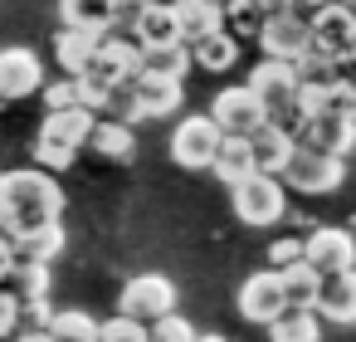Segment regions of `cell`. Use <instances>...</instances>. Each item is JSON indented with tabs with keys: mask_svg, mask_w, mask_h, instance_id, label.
I'll return each instance as SVG.
<instances>
[{
	"mask_svg": "<svg viewBox=\"0 0 356 342\" xmlns=\"http://www.w3.org/2000/svg\"><path fill=\"white\" fill-rule=\"evenodd\" d=\"M64 215V191L54 171L25 166V171H0V230L20 235L35 225H49Z\"/></svg>",
	"mask_w": 356,
	"mask_h": 342,
	"instance_id": "cell-1",
	"label": "cell"
},
{
	"mask_svg": "<svg viewBox=\"0 0 356 342\" xmlns=\"http://www.w3.org/2000/svg\"><path fill=\"white\" fill-rule=\"evenodd\" d=\"M229 201H234V215H239L244 225H273V220H283V205H288L283 176L254 166L249 176H239V181L229 186Z\"/></svg>",
	"mask_w": 356,
	"mask_h": 342,
	"instance_id": "cell-2",
	"label": "cell"
},
{
	"mask_svg": "<svg viewBox=\"0 0 356 342\" xmlns=\"http://www.w3.org/2000/svg\"><path fill=\"white\" fill-rule=\"evenodd\" d=\"M278 176H283V186H293L302 196H332L341 186V176H346V162L332 157V152H317V147H302L298 142Z\"/></svg>",
	"mask_w": 356,
	"mask_h": 342,
	"instance_id": "cell-3",
	"label": "cell"
},
{
	"mask_svg": "<svg viewBox=\"0 0 356 342\" xmlns=\"http://www.w3.org/2000/svg\"><path fill=\"white\" fill-rule=\"evenodd\" d=\"M220 137H225V132H220V123H215L210 113H191V118H181L176 132H171V162L186 166V171H210V157H215Z\"/></svg>",
	"mask_w": 356,
	"mask_h": 342,
	"instance_id": "cell-4",
	"label": "cell"
},
{
	"mask_svg": "<svg viewBox=\"0 0 356 342\" xmlns=\"http://www.w3.org/2000/svg\"><path fill=\"white\" fill-rule=\"evenodd\" d=\"M249 88H254V98L264 103V118L273 123V118H283L293 103H298V69H293V59H264V64H254V74H249Z\"/></svg>",
	"mask_w": 356,
	"mask_h": 342,
	"instance_id": "cell-5",
	"label": "cell"
},
{
	"mask_svg": "<svg viewBox=\"0 0 356 342\" xmlns=\"http://www.w3.org/2000/svg\"><path fill=\"white\" fill-rule=\"evenodd\" d=\"M137 69H142V45H137L132 35L122 40V35H113V30H108V35L98 40V49H93V59H88V69H83V74H93V79H98V84H108V88H122Z\"/></svg>",
	"mask_w": 356,
	"mask_h": 342,
	"instance_id": "cell-6",
	"label": "cell"
},
{
	"mask_svg": "<svg viewBox=\"0 0 356 342\" xmlns=\"http://www.w3.org/2000/svg\"><path fill=\"white\" fill-rule=\"evenodd\" d=\"M254 40H259V45H264V54H273V59H298V54L312 45L307 10H298V6H293V10H273Z\"/></svg>",
	"mask_w": 356,
	"mask_h": 342,
	"instance_id": "cell-7",
	"label": "cell"
},
{
	"mask_svg": "<svg viewBox=\"0 0 356 342\" xmlns=\"http://www.w3.org/2000/svg\"><path fill=\"white\" fill-rule=\"evenodd\" d=\"M127 93H132V103L142 108V118H166V113L181 108L186 79H171V74H156V69H137V74L127 79Z\"/></svg>",
	"mask_w": 356,
	"mask_h": 342,
	"instance_id": "cell-8",
	"label": "cell"
},
{
	"mask_svg": "<svg viewBox=\"0 0 356 342\" xmlns=\"http://www.w3.org/2000/svg\"><path fill=\"white\" fill-rule=\"evenodd\" d=\"M40 84H44V64L35 49H25V45L0 49V103H20V98L40 93Z\"/></svg>",
	"mask_w": 356,
	"mask_h": 342,
	"instance_id": "cell-9",
	"label": "cell"
},
{
	"mask_svg": "<svg viewBox=\"0 0 356 342\" xmlns=\"http://www.w3.org/2000/svg\"><path fill=\"white\" fill-rule=\"evenodd\" d=\"M307 25H312V45L327 49L332 59L346 54V49H356V10L341 6V0H327V6L307 10Z\"/></svg>",
	"mask_w": 356,
	"mask_h": 342,
	"instance_id": "cell-10",
	"label": "cell"
},
{
	"mask_svg": "<svg viewBox=\"0 0 356 342\" xmlns=\"http://www.w3.org/2000/svg\"><path fill=\"white\" fill-rule=\"evenodd\" d=\"M298 142L302 147H317V152H332V157H351L356 152V118L351 113H312L307 123H302V132H298Z\"/></svg>",
	"mask_w": 356,
	"mask_h": 342,
	"instance_id": "cell-11",
	"label": "cell"
},
{
	"mask_svg": "<svg viewBox=\"0 0 356 342\" xmlns=\"http://www.w3.org/2000/svg\"><path fill=\"white\" fill-rule=\"evenodd\" d=\"M118 308L132 313V318H142V322H152V318H161V313L176 308V283L166 274H137V279H127Z\"/></svg>",
	"mask_w": 356,
	"mask_h": 342,
	"instance_id": "cell-12",
	"label": "cell"
},
{
	"mask_svg": "<svg viewBox=\"0 0 356 342\" xmlns=\"http://www.w3.org/2000/svg\"><path fill=\"white\" fill-rule=\"evenodd\" d=\"M283 308H288V298H283V279H278V269L249 274V279L239 283V318H244V322H264V327H268Z\"/></svg>",
	"mask_w": 356,
	"mask_h": 342,
	"instance_id": "cell-13",
	"label": "cell"
},
{
	"mask_svg": "<svg viewBox=\"0 0 356 342\" xmlns=\"http://www.w3.org/2000/svg\"><path fill=\"white\" fill-rule=\"evenodd\" d=\"M210 118L220 123V132H244V137H249V132L264 123V103L254 98L249 84H234V88H220V93H215Z\"/></svg>",
	"mask_w": 356,
	"mask_h": 342,
	"instance_id": "cell-14",
	"label": "cell"
},
{
	"mask_svg": "<svg viewBox=\"0 0 356 342\" xmlns=\"http://www.w3.org/2000/svg\"><path fill=\"white\" fill-rule=\"evenodd\" d=\"M302 259L317 264L322 274H332V269H351V264H356V235L341 230V225H317V230L302 240Z\"/></svg>",
	"mask_w": 356,
	"mask_h": 342,
	"instance_id": "cell-15",
	"label": "cell"
},
{
	"mask_svg": "<svg viewBox=\"0 0 356 342\" xmlns=\"http://www.w3.org/2000/svg\"><path fill=\"white\" fill-rule=\"evenodd\" d=\"M322 318H332V322H356V264L351 269H332V274H322V283H317V303H312Z\"/></svg>",
	"mask_w": 356,
	"mask_h": 342,
	"instance_id": "cell-16",
	"label": "cell"
},
{
	"mask_svg": "<svg viewBox=\"0 0 356 342\" xmlns=\"http://www.w3.org/2000/svg\"><path fill=\"white\" fill-rule=\"evenodd\" d=\"M10 293L20 298V308L25 313H35L40 322L49 318V264H35V259H20V264H10Z\"/></svg>",
	"mask_w": 356,
	"mask_h": 342,
	"instance_id": "cell-17",
	"label": "cell"
},
{
	"mask_svg": "<svg viewBox=\"0 0 356 342\" xmlns=\"http://www.w3.org/2000/svg\"><path fill=\"white\" fill-rule=\"evenodd\" d=\"M127 35H132L142 49H156V45H171V40H181V30H176V15H171V0H147V6H142V15L127 25Z\"/></svg>",
	"mask_w": 356,
	"mask_h": 342,
	"instance_id": "cell-18",
	"label": "cell"
},
{
	"mask_svg": "<svg viewBox=\"0 0 356 342\" xmlns=\"http://www.w3.org/2000/svg\"><path fill=\"white\" fill-rule=\"evenodd\" d=\"M103 35H108V30H88V25H64V30L54 35V59H59V69H64V74H83Z\"/></svg>",
	"mask_w": 356,
	"mask_h": 342,
	"instance_id": "cell-19",
	"label": "cell"
},
{
	"mask_svg": "<svg viewBox=\"0 0 356 342\" xmlns=\"http://www.w3.org/2000/svg\"><path fill=\"white\" fill-rule=\"evenodd\" d=\"M239 64V40L229 30H210L200 40H191V69H205V74H225Z\"/></svg>",
	"mask_w": 356,
	"mask_h": 342,
	"instance_id": "cell-20",
	"label": "cell"
},
{
	"mask_svg": "<svg viewBox=\"0 0 356 342\" xmlns=\"http://www.w3.org/2000/svg\"><path fill=\"white\" fill-rule=\"evenodd\" d=\"M249 147H254V166H259V171H273V176H278V171H283V162L293 157L298 137H288L283 127H273V123L264 118V123H259V127L249 132Z\"/></svg>",
	"mask_w": 356,
	"mask_h": 342,
	"instance_id": "cell-21",
	"label": "cell"
},
{
	"mask_svg": "<svg viewBox=\"0 0 356 342\" xmlns=\"http://www.w3.org/2000/svg\"><path fill=\"white\" fill-rule=\"evenodd\" d=\"M171 15H176V30L181 40H200L210 30H225V15H220V0H171Z\"/></svg>",
	"mask_w": 356,
	"mask_h": 342,
	"instance_id": "cell-22",
	"label": "cell"
},
{
	"mask_svg": "<svg viewBox=\"0 0 356 342\" xmlns=\"http://www.w3.org/2000/svg\"><path fill=\"white\" fill-rule=\"evenodd\" d=\"M93 123H98V113L83 108V103H74V108H49L40 132H44V137H59V142H69V147H83L88 132H93Z\"/></svg>",
	"mask_w": 356,
	"mask_h": 342,
	"instance_id": "cell-23",
	"label": "cell"
},
{
	"mask_svg": "<svg viewBox=\"0 0 356 342\" xmlns=\"http://www.w3.org/2000/svg\"><path fill=\"white\" fill-rule=\"evenodd\" d=\"M210 171H215L225 186H234L239 176H249V171H254V147H249V137H244V132H225L220 147H215V157H210Z\"/></svg>",
	"mask_w": 356,
	"mask_h": 342,
	"instance_id": "cell-24",
	"label": "cell"
},
{
	"mask_svg": "<svg viewBox=\"0 0 356 342\" xmlns=\"http://www.w3.org/2000/svg\"><path fill=\"white\" fill-rule=\"evenodd\" d=\"M59 249H64V225H59V220H49V225H35V230H20V235H10V254H15V264H20V259L49 264Z\"/></svg>",
	"mask_w": 356,
	"mask_h": 342,
	"instance_id": "cell-25",
	"label": "cell"
},
{
	"mask_svg": "<svg viewBox=\"0 0 356 342\" xmlns=\"http://www.w3.org/2000/svg\"><path fill=\"white\" fill-rule=\"evenodd\" d=\"M88 147H93L98 157H108V162H132V157H137V132H132V123H122V118L93 123Z\"/></svg>",
	"mask_w": 356,
	"mask_h": 342,
	"instance_id": "cell-26",
	"label": "cell"
},
{
	"mask_svg": "<svg viewBox=\"0 0 356 342\" xmlns=\"http://www.w3.org/2000/svg\"><path fill=\"white\" fill-rule=\"evenodd\" d=\"M278 279H283L288 308H312V303H317V283H322V269H317V264H307V259L278 264Z\"/></svg>",
	"mask_w": 356,
	"mask_h": 342,
	"instance_id": "cell-27",
	"label": "cell"
},
{
	"mask_svg": "<svg viewBox=\"0 0 356 342\" xmlns=\"http://www.w3.org/2000/svg\"><path fill=\"white\" fill-rule=\"evenodd\" d=\"M220 15H225V30L234 40H254L268 20V10L259 6V0H220Z\"/></svg>",
	"mask_w": 356,
	"mask_h": 342,
	"instance_id": "cell-28",
	"label": "cell"
},
{
	"mask_svg": "<svg viewBox=\"0 0 356 342\" xmlns=\"http://www.w3.org/2000/svg\"><path fill=\"white\" fill-rule=\"evenodd\" d=\"M268 337L273 342H312L317 337V308H283L268 322Z\"/></svg>",
	"mask_w": 356,
	"mask_h": 342,
	"instance_id": "cell-29",
	"label": "cell"
},
{
	"mask_svg": "<svg viewBox=\"0 0 356 342\" xmlns=\"http://www.w3.org/2000/svg\"><path fill=\"white\" fill-rule=\"evenodd\" d=\"M142 69H156V74L186 79V74H191V45H186V40H171V45L142 49Z\"/></svg>",
	"mask_w": 356,
	"mask_h": 342,
	"instance_id": "cell-30",
	"label": "cell"
},
{
	"mask_svg": "<svg viewBox=\"0 0 356 342\" xmlns=\"http://www.w3.org/2000/svg\"><path fill=\"white\" fill-rule=\"evenodd\" d=\"M64 25H88V30H113V0H59Z\"/></svg>",
	"mask_w": 356,
	"mask_h": 342,
	"instance_id": "cell-31",
	"label": "cell"
},
{
	"mask_svg": "<svg viewBox=\"0 0 356 342\" xmlns=\"http://www.w3.org/2000/svg\"><path fill=\"white\" fill-rule=\"evenodd\" d=\"M44 332H49V337L93 342V337H98V322H93L88 313H74V308H64V313H49V318H44Z\"/></svg>",
	"mask_w": 356,
	"mask_h": 342,
	"instance_id": "cell-32",
	"label": "cell"
},
{
	"mask_svg": "<svg viewBox=\"0 0 356 342\" xmlns=\"http://www.w3.org/2000/svg\"><path fill=\"white\" fill-rule=\"evenodd\" d=\"M98 337H103V342H147L152 327H147L142 318H132V313H118V318L98 322Z\"/></svg>",
	"mask_w": 356,
	"mask_h": 342,
	"instance_id": "cell-33",
	"label": "cell"
},
{
	"mask_svg": "<svg viewBox=\"0 0 356 342\" xmlns=\"http://www.w3.org/2000/svg\"><path fill=\"white\" fill-rule=\"evenodd\" d=\"M74 157H79V147H69V142L40 132V142H35V162H40L44 171H64V166H74Z\"/></svg>",
	"mask_w": 356,
	"mask_h": 342,
	"instance_id": "cell-34",
	"label": "cell"
},
{
	"mask_svg": "<svg viewBox=\"0 0 356 342\" xmlns=\"http://www.w3.org/2000/svg\"><path fill=\"white\" fill-rule=\"evenodd\" d=\"M147 327H152V337H156V342H191V337H195V327H191L176 308H171V313H161V318H152Z\"/></svg>",
	"mask_w": 356,
	"mask_h": 342,
	"instance_id": "cell-35",
	"label": "cell"
},
{
	"mask_svg": "<svg viewBox=\"0 0 356 342\" xmlns=\"http://www.w3.org/2000/svg\"><path fill=\"white\" fill-rule=\"evenodd\" d=\"M40 93H44V108H74V103H79V84H74V74H64L59 84H40Z\"/></svg>",
	"mask_w": 356,
	"mask_h": 342,
	"instance_id": "cell-36",
	"label": "cell"
},
{
	"mask_svg": "<svg viewBox=\"0 0 356 342\" xmlns=\"http://www.w3.org/2000/svg\"><path fill=\"white\" fill-rule=\"evenodd\" d=\"M20 313H25V308H20V298L10 293V283H0V337H10V332L20 327Z\"/></svg>",
	"mask_w": 356,
	"mask_h": 342,
	"instance_id": "cell-37",
	"label": "cell"
},
{
	"mask_svg": "<svg viewBox=\"0 0 356 342\" xmlns=\"http://www.w3.org/2000/svg\"><path fill=\"white\" fill-rule=\"evenodd\" d=\"M293 259H302V240L283 235V240L268 244V264H273V269H278V264H293Z\"/></svg>",
	"mask_w": 356,
	"mask_h": 342,
	"instance_id": "cell-38",
	"label": "cell"
},
{
	"mask_svg": "<svg viewBox=\"0 0 356 342\" xmlns=\"http://www.w3.org/2000/svg\"><path fill=\"white\" fill-rule=\"evenodd\" d=\"M332 79L346 84V88H356V49H346V54L332 59Z\"/></svg>",
	"mask_w": 356,
	"mask_h": 342,
	"instance_id": "cell-39",
	"label": "cell"
},
{
	"mask_svg": "<svg viewBox=\"0 0 356 342\" xmlns=\"http://www.w3.org/2000/svg\"><path fill=\"white\" fill-rule=\"evenodd\" d=\"M10 264H15V254H10V235L0 230V283L10 279Z\"/></svg>",
	"mask_w": 356,
	"mask_h": 342,
	"instance_id": "cell-40",
	"label": "cell"
},
{
	"mask_svg": "<svg viewBox=\"0 0 356 342\" xmlns=\"http://www.w3.org/2000/svg\"><path fill=\"white\" fill-rule=\"evenodd\" d=\"M259 6H264V10L273 15V10H293V6H298V0H259Z\"/></svg>",
	"mask_w": 356,
	"mask_h": 342,
	"instance_id": "cell-41",
	"label": "cell"
},
{
	"mask_svg": "<svg viewBox=\"0 0 356 342\" xmlns=\"http://www.w3.org/2000/svg\"><path fill=\"white\" fill-rule=\"evenodd\" d=\"M317 6H327V0H298V10H317Z\"/></svg>",
	"mask_w": 356,
	"mask_h": 342,
	"instance_id": "cell-42",
	"label": "cell"
},
{
	"mask_svg": "<svg viewBox=\"0 0 356 342\" xmlns=\"http://www.w3.org/2000/svg\"><path fill=\"white\" fill-rule=\"evenodd\" d=\"M351 113H356V88H351Z\"/></svg>",
	"mask_w": 356,
	"mask_h": 342,
	"instance_id": "cell-43",
	"label": "cell"
},
{
	"mask_svg": "<svg viewBox=\"0 0 356 342\" xmlns=\"http://www.w3.org/2000/svg\"><path fill=\"white\" fill-rule=\"evenodd\" d=\"M341 6H351V10H356V0H341Z\"/></svg>",
	"mask_w": 356,
	"mask_h": 342,
	"instance_id": "cell-44",
	"label": "cell"
}]
</instances>
